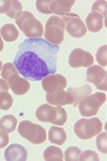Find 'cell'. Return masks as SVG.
Instances as JSON below:
<instances>
[{
    "label": "cell",
    "instance_id": "obj_13",
    "mask_svg": "<svg viewBox=\"0 0 107 161\" xmlns=\"http://www.w3.org/2000/svg\"><path fill=\"white\" fill-rule=\"evenodd\" d=\"M6 80H7L9 89H11L15 95H18V96L27 93L28 91H29V89H30L29 80L24 78V77L19 76V71L12 74Z\"/></svg>",
    "mask_w": 107,
    "mask_h": 161
},
{
    "label": "cell",
    "instance_id": "obj_29",
    "mask_svg": "<svg viewBox=\"0 0 107 161\" xmlns=\"http://www.w3.org/2000/svg\"><path fill=\"white\" fill-rule=\"evenodd\" d=\"M80 161H99V157L98 154L93 152V151H84L79 155Z\"/></svg>",
    "mask_w": 107,
    "mask_h": 161
},
{
    "label": "cell",
    "instance_id": "obj_4",
    "mask_svg": "<svg viewBox=\"0 0 107 161\" xmlns=\"http://www.w3.org/2000/svg\"><path fill=\"white\" fill-rule=\"evenodd\" d=\"M103 130V123L99 118H83L79 119L73 126L75 134L79 139L88 140L95 137Z\"/></svg>",
    "mask_w": 107,
    "mask_h": 161
},
{
    "label": "cell",
    "instance_id": "obj_34",
    "mask_svg": "<svg viewBox=\"0 0 107 161\" xmlns=\"http://www.w3.org/2000/svg\"><path fill=\"white\" fill-rule=\"evenodd\" d=\"M1 69H3V63H1V60H0V71H1Z\"/></svg>",
    "mask_w": 107,
    "mask_h": 161
},
{
    "label": "cell",
    "instance_id": "obj_33",
    "mask_svg": "<svg viewBox=\"0 0 107 161\" xmlns=\"http://www.w3.org/2000/svg\"><path fill=\"white\" fill-rule=\"evenodd\" d=\"M4 49V41H3V37L0 35V52Z\"/></svg>",
    "mask_w": 107,
    "mask_h": 161
},
{
    "label": "cell",
    "instance_id": "obj_21",
    "mask_svg": "<svg viewBox=\"0 0 107 161\" xmlns=\"http://www.w3.org/2000/svg\"><path fill=\"white\" fill-rule=\"evenodd\" d=\"M43 159L45 161H62L63 160V152L60 147L50 146L44 151Z\"/></svg>",
    "mask_w": 107,
    "mask_h": 161
},
{
    "label": "cell",
    "instance_id": "obj_26",
    "mask_svg": "<svg viewBox=\"0 0 107 161\" xmlns=\"http://www.w3.org/2000/svg\"><path fill=\"white\" fill-rule=\"evenodd\" d=\"M97 148L99 152L106 154L107 153V134L106 132L98 133L97 137Z\"/></svg>",
    "mask_w": 107,
    "mask_h": 161
},
{
    "label": "cell",
    "instance_id": "obj_25",
    "mask_svg": "<svg viewBox=\"0 0 107 161\" xmlns=\"http://www.w3.org/2000/svg\"><path fill=\"white\" fill-rule=\"evenodd\" d=\"M13 105V98L8 93V91H4L0 93V110H8Z\"/></svg>",
    "mask_w": 107,
    "mask_h": 161
},
{
    "label": "cell",
    "instance_id": "obj_7",
    "mask_svg": "<svg viewBox=\"0 0 107 161\" xmlns=\"http://www.w3.org/2000/svg\"><path fill=\"white\" fill-rule=\"evenodd\" d=\"M19 134L24 138L26 140L30 141L32 144L39 145L45 141L47 139V132L41 125L34 124L29 120H24L19 124Z\"/></svg>",
    "mask_w": 107,
    "mask_h": 161
},
{
    "label": "cell",
    "instance_id": "obj_9",
    "mask_svg": "<svg viewBox=\"0 0 107 161\" xmlns=\"http://www.w3.org/2000/svg\"><path fill=\"white\" fill-rule=\"evenodd\" d=\"M64 22L67 34L72 37H83L86 34V26L76 13H67L60 16Z\"/></svg>",
    "mask_w": 107,
    "mask_h": 161
},
{
    "label": "cell",
    "instance_id": "obj_20",
    "mask_svg": "<svg viewBox=\"0 0 107 161\" xmlns=\"http://www.w3.org/2000/svg\"><path fill=\"white\" fill-rule=\"evenodd\" d=\"M18 119L12 114H6L3 118H0V130H3L7 133H12L16 129Z\"/></svg>",
    "mask_w": 107,
    "mask_h": 161
},
{
    "label": "cell",
    "instance_id": "obj_3",
    "mask_svg": "<svg viewBox=\"0 0 107 161\" xmlns=\"http://www.w3.org/2000/svg\"><path fill=\"white\" fill-rule=\"evenodd\" d=\"M36 118L43 123H51L57 126H62L67 123V114L64 108L60 105L43 104L36 109Z\"/></svg>",
    "mask_w": 107,
    "mask_h": 161
},
{
    "label": "cell",
    "instance_id": "obj_18",
    "mask_svg": "<svg viewBox=\"0 0 107 161\" xmlns=\"http://www.w3.org/2000/svg\"><path fill=\"white\" fill-rule=\"evenodd\" d=\"M48 139L51 144L63 145L65 140H67V132L62 127L52 126V127H50L49 132H48Z\"/></svg>",
    "mask_w": 107,
    "mask_h": 161
},
{
    "label": "cell",
    "instance_id": "obj_28",
    "mask_svg": "<svg viewBox=\"0 0 107 161\" xmlns=\"http://www.w3.org/2000/svg\"><path fill=\"white\" fill-rule=\"evenodd\" d=\"M16 71H18V69L14 65V63H6L5 65H3V69H1V77L4 80H7L12 74L16 73Z\"/></svg>",
    "mask_w": 107,
    "mask_h": 161
},
{
    "label": "cell",
    "instance_id": "obj_2",
    "mask_svg": "<svg viewBox=\"0 0 107 161\" xmlns=\"http://www.w3.org/2000/svg\"><path fill=\"white\" fill-rule=\"evenodd\" d=\"M19 29L28 39H40L43 35V26L33 13L24 11L15 19Z\"/></svg>",
    "mask_w": 107,
    "mask_h": 161
},
{
    "label": "cell",
    "instance_id": "obj_24",
    "mask_svg": "<svg viewBox=\"0 0 107 161\" xmlns=\"http://www.w3.org/2000/svg\"><path fill=\"white\" fill-rule=\"evenodd\" d=\"M92 12H95L103 16L104 21L106 20V13H107V3L105 0H99L95 1L94 4L92 5Z\"/></svg>",
    "mask_w": 107,
    "mask_h": 161
},
{
    "label": "cell",
    "instance_id": "obj_23",
    "mask_svg": "<svg viewBox=\"0 0 107 161\" xmlns=\"http://www.w3.org/2000/svg\"><path fill=\"white\" fill-rule=\"evenodd\" d=\"M21 13H22V5H21V3L20 1H18V0H12V4H11L9 11L6 13V15H7L8 18L16 19Z\"/></svg>",
    "mask_w": 107,
    "mask_h": 161
},
{
    "label": "cell",
    "instance_id": "obj_8",
    "mask_svg": "<svg viewBox=\"0 0 107 161\" xmlns=\"http://www.w3.org/2000/svg\"><path fill=\"white\" fill-rule=\"evenodd\" d=\"M106 102V95L104 92H95L88 95L78 103L77 108L79 109V113L83 117H93L95 116L99 108Z\"/></svg>",
    "mask_w": 107,
    "mask_h": 161
},
{
    "label": "cell",
    "instance_id": "obj_17",
    "mask_svg": "<svg viewBox=\"0 0 107 161\" xmlns=\"http://www.w3.org/2000/svg\"><path fill=\"white\" fill-rule=\"evenodd\" d=\"M67 92L70 93L72 96V98H73L72 105H73L75 108H77L78 103H79L83 98L87 97L88 95H91L92 89L88 84H85V85H83V86H79V88H69L67 89Z\"/></svg>",
    "mask_w": 107,
    "mask_h": 161
},
{
    "label": "cell",
    "instance_id": "obj_6",
    "mask_svg": "<svg viewBox=\"0 0 107 161\" xmlns=\"http://www.w3.org/2000/svg\"><path fill=\"white\" fill-rule=\"evenodd\" d=\"M64 31L65 26L60 16L51 15L48 19L44 28V40H47L49 43L60 46L64 40Z\"/></svg>",
    "mask_w": 107,
    "mask_h": 161
},
{
    "label": "cell",
    "instance_id": "obj_10",
    "mask_svg": "<svg viewBox=\"0 0 107 161\" xmlns=\"http://www.w3.org/2000/svg\"><path fill=\"white\" fill-rule=\"evenodd\" d=\"M86 80L93 84L99 90L107 89V73L100 65H91L86 71Z\"/></svg>",
    "mask_w": 107,
    "mask_h": 161
},
{
    "label": "cell",
    "instance_id": "obj_19",
    "mask_svg": "<svg viewBox=\"0 0 107 161\" xmlns=\"http://www.w3.org/2000/svg\"><path fill=\"white\" fill-rule=\"evenodd\" d=\"M0 35L7 42H13L19 37V31L14 25L5 24L0 29Z\"/></svg>",
    "mask_w": 107,
    "mask_h": 161
},
{
    "label": "cell",
    "instance_id": "obj_5",
    "mask_svg": "<svg viewBox=\"0 0 107 161\" xmlns=\"http://www.w3.org/2000/svg\"><path fill=\"white\" fill-rule=\"evenodd\" d=\"M75 0H39L36 1L37 11L43 14L64 15L70 13Z\"/></svg>",
    "mask_w": 107,
    "mask_h": 161
},
{
    "label": "cell",
    "instance_id": "obj_11",
    "mask_svg": "<svg viewBox=\"0 0 107 161\" xmlns=\"http://www.w3.org/2000/svg\"><path fill=\"white\" fill-rule=\"evenodd\" d=\"M94 58L91 54L82 48H76L70 53L69 56V64L71 68H79V67H91L93 65Z\"/></svg>",
    "mask_w": 107,
    "mask_h": 161
},
{
    "label": "cell",
    "instance_id": "obj_1",
    "mask_svg": "<svg viewBox=\"0 0 107 161\" xmlns=\"http://www.w3.org/2000/svg\"><path fill=\"white\" fill-rule=\"evenodd\" d=\"M58 52L60 46L44 39H27L19 44L13 62L24 78L37 82L56 73Z\"/></svg>",
    "mask_w": 107,
    "mask_h": 161
},
{
    "label": "cell",
    "instance_id": "obj_16",
    "mask_svg": "<svg viewBox=\"0 0 107 161\" xmlns=\"http://www.w3.org/2000/svg\"><path fill=\"white\" fill-rule=\"evenodd\" d=\"M85 26H86V29H88L90 32L97 33L105 26V21H104L103 16L100 15V14L95 12H91L87 15L86 21H85Z\"/></svg>",
    "mask_w": 107,
    "mask_h": 161
},
{
    "label": "cell",
    "instance_id": "obj_27",
    "mask_svg": "<svg viewBox=\"0 0 107 161\" xmlns=\"http://www.w3.org/2000/svg\"><path fill=\"white\" fill-rule=\"evenodd\" d=\"M106 50H107V46L106 44H104V46H101V47L98 49L97 55H95V60H97V62L100 64V67H103V68H105V67L107 65Z\"/></svg>",
    "mask_w": 107,
    "mask_h": 161
},
{
    "label": "cell",
    "instance_id": "obj_15",
    "mask_svg": "<svg viewBox=\"0 0 107 161\" xmlns=\"http://www.w3.org/2000/svg\"><path fill=\"white\" fill-rule=\"evenodd\" d=\"M27 157V149L20 144L9 145L5 151V159L7 161H26Z\"/></svg>",
    "mask_w": 107,
    "mask_h": 161
},
{
    "label": "cell",
    "instance_id": "obj_30",
    "mask_svg": "<svg viewBox=\"0 0 107 161\" xmlns=\"http://www.w3.org/2000/svg\"><path fill=\"white\" fill-rule=\"evenodd\" d=\"M9 142V137H8V133L0 130V148H4L8 145Z\"/></svg>",
    "mask_w": 107,
    "mask_h": 161
},
{
    "label": "cell",
    "instance_id": "obj_31",
    "mask_svg": "<svg viewBox=\"0 0 107 161\" xmlns=\"http://www.w3.org/2000/svg\"><path fill=\"white\" fill-rule=\"evenodd\" d=\"M11 4H12V0H0V13L6 14L9 11Z\"/></svg>",
    "mask_w": 107,
    "mask_h": 161
},
{
    "label": "cell",
    "instance_id": "obj_12",
    "mask_svg": "<svg viewBox=\"0 0 107 161\" xmlns=\"http://www.w3.org/2000/svg\"><path fill=\"white\" fill-rule=\"evenodd\" d=\"M41 84H42V88L44 89L45 93H50L57 91V90H64L67 88V80L63 75L51 74V75H48L47 77H44Z\"/></svg>",
    "mask_w": 107,
    "mask_h": 161
},
{
    "label": "cell",
    "instance_id": "obj_22",
    "mask_svg": "<svg viewBox=\"0 0 107 161\" xmlns=\"http://www.w3.org/2000/svg\"><path fill=\"white\" fill-rule=\"evenodd\" d=\"M82 153L79 147H69L65 151V154H63V160L65 161H77L79 160V155Z\"/></svg>",
    "mask_w": 107,
    "mask_h": 161
},
{
    "label": "cell",
    "instance_id": "obj_14",
    "mask_svg": "<svg viewBox=\"0 0 107 161\" xmlns=\"http://www.w3.org/2000/svg\"><path fill=\"white\" fill-rule=\"evenodd\" d=\"M45 99L50 105H60V106L73 103L72 96L65 90H57V91H54V92L47 93Z\"/></svg>",
    "mask_w": 107,
    "mask_h": 161
},
{
    "label": "cell",
    "instance_id": "obj_32",
    "mask_svg": "<svg viewBox=\"0 0 107 161\" xmlns=\"http://www.w3.org/2000/svg\"><path fill=\"white\" fill-rule=\"evenodd\" d=\"M8 89H9V86H8L7 80H5L4 78L0 80V93L4 92V91H7Z\"/></svg>",
    "mask_w": 107,
    "mask_h": 161
}]
</instances>
